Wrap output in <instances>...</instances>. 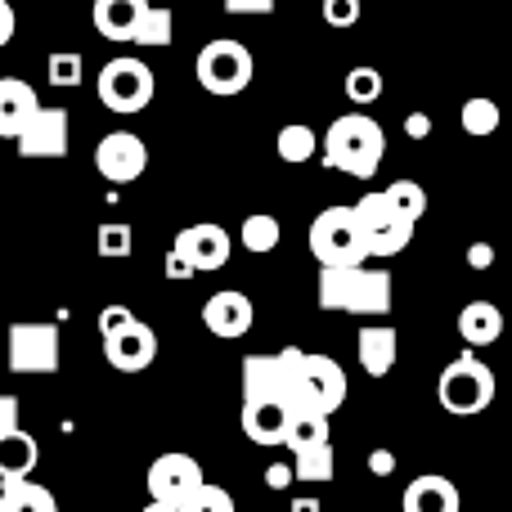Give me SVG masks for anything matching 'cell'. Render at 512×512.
<instances>
[{
    "instance_id": "obj_9",
    "label": "cell",
    "mask_w": 512,
    "mask_h": 512,
    "mask_svg": "<svg viewBox=\"0 0 512 512\" xmlns=\"http://www.w3.org/2000/svg\"><path fill=\"white\" fill-rule=\"evenodd\" d=\"M9 369L14 373H54L59 369V324L50 319H18L9 324Z\"/></svg>"
},
{
    "instance_id": "obj_34",
    "label": "cell",
    "mask_w": 512,
    "mask_h": 512,
    "mask_svg": "<svg viewBox=\"0 0 512 512\" xmlns=\"http://www.w3.org/2000/svg\"><path fill=\"white\" fill-rule=\"evenodd\" d=\"M95 248H99V256H131V248H135V234H131V225H122V221H108V225H99V234H95Z\"/></svg>"
},
{
    "instance_id": "obj_33",
    "label": "cell",
    "mask_w": 512,
    "mask_h": 512,
    "mask_svg": "<svg viewBox=\"0 0 512 512\" xmlns=\"http://www.w3.org/2000/svg\"><path fill=\"white\" fill-rule=\"evenodd\" d=\"M342 86H346V99H351V104H373V99L382 95V72L378 68H351Z\"/></svg>"
},
{
    "instance_id": "obj_45",
    "label": "cell",
    "mask_w": 512,
    "mask_h": 512,
    "mask_svg": "<svg viewBox=\"0 0 512 512\" xmlns=\"http://www.w3.org/2000/svg\"><path fill=\"white\" fill-rule=\"evenodd\" d=\"M167 279H194V265H189L185 256L167 252Z\"/></svg>"
},
{
    "instance_id": "obj_16",
    "label": "cell",
    "mask_w": 512,
    "mask_h": 512,
    "mask_svg": "<svg viewBox=\"0 0 512 512\" xmlns=\"http://www.w3.org/2000/svg\"><path fill=\"white\" fill-rule=\"evenodd\" d=\"M256 310L248 301V292L239 288H225V292H212V297L203 301V324L212 328L216 337H248Z\"/></svg>"
},
{
    "instance_id": "obj_24",
    "label": "cell",
    "mask_w": 512,
    "mask_h": 512,
    "mask_svg": "<svg viewBox=\"0 0 512 512\" xmlns=\"http://www.w3.org/2000/svg\"><path fill=\"white\" fill-rule=\"evenodd\" d=\"M0 512H59V499L36 481H0Z\"/></svg>"
},
{
    "instance_id": "obj_18",
    "label": "cell",
    "mask_w": 512,
    "mask_h": 512,
    "mask_svg": "<svg viewBox=\"0 0 512 512\" xmlns=\"http://www.w3.org/2000/svg\"><path fill=\"white\" fill-rule=\"evenodd\" d=\"M41 99L23 77H0V140H18L23 126L36 117Z\"/></svg>"
},
{
    "instance_id": "obj_20",
    "label": "cell",
    "mask_w": 512,
    "mask_h": 512,
    "mask_svg": "<svg viewBox=\"0 0 512 512\" xmlns=\"http://www.w3.org/2000/svg\"><path fill=\"white\" fill-rule=\"evenodd\" d=\"M292 409L279 400H243V432L252 445H283Z\"/></svg>"
},
{
    "instance_id": "obj_27",
    "label": "cell",
    "mask_w": 512,
    "mask_h": 512,
    "mask_svg": "<svg viewBox=\"0 0 512 512\" xmlns=\"http://www.w3.org/2000/svg\"><path fill=\"white\" fill-rule=\"evenodd\" d=\"M176 41V14L167 5H149L144 23L135 27V45H149V50H162V45Z\"/></svg>"
},
{
    "instance_id": "obj_7",
    "label": "cell",
    "mask_w": 512,
    "mask_h": 512,
    "mask_svg": "<svg viewBox=\"0 0 512 512\" xmlns=\"http://www.w3.org/2000/svg\"><path fill=\"white\" fill-rule=\"evenodd\" d=\"M292 400L297 409H319L333 414L346 400V373L333 355H315V351H297V369H292ZM292 409V414H297Z\"/></svg>"
},
{
    "instance_id": "obj_23",
    "label": "cell",
    "mask_w": 512,
    "mask_h": 512,
    "mask_svg": "<svg viewBox=\"0 0 512 512\" xmlns=\"http://www.w3.org/2000/svg\"><path fill=\"white\" fill-rule=\"evenodd\" d=\"M36 463H41V441H36L32 432H9L0 436V481H23L36 472Z\"/></svg>"
},
{
    "instance_id": "obj_43",
    "label": "cell",
    "mask_w": 512,
    "mask_h": 512,
    "mask_svg": "<svg viewBox=\"0 0 512 512\" xmlns=\"http://www.w3.org/2000/svg\"><path fill=\"white\" fill-rule=\"evenodd\" d=\"M14 27H18L14 5H9V0H0V50H5L9 41H14Z\"/></svg>"
},
{
    "instance_id": "obj_11",
    "label": "cell",
    "mask_w": 512,
    "mask_h": 512,
    "mask_svg": "<svg viewBox=\"0 0 512 512\" xmlns=\"http://www.w3.org/2000/svg\"><path fill=\"white\" fill-rule=\"evenodd\" d=\"M144 167H149V149H144L140 135L113 131L95 144V171L108 185H131V180L144 176Z\"/></svg>"
},
{
    "instance_id": "obj_41",
    "label": "cell",
    "mask_w": 512,
    "mask_h": 512,
    "mask_svg": "<svg viewBox=\"0 0 512 512\" xmlns=\"http://www.w3.org/2000/svg\"><path fill=\"white\" fill-rule=\"evenodd\" d=\"M405 135H409V140H427V135H432V117H427V113H409L405 117Z\"/></svg>"
},
{
    "instance_id": "obj_37",
    "label": "cell",
    "mask_w": 512,
    "mask_h": 512,
    "mask_svg": "<svg viewBox=\"0 0 512 512\" xmlns=\"http://www.w3.org/2000/svg\"><path fill=\"white\" fill-rule=\"evenodd\" d=\"M131 319H135L131 306H104V310H99V337H113L117 328H126Z\"/></svg>"
},
{
    "instance_id": "obj_21",
    "label": "cell",
    "mask_w": 512,
    "mask_h": 512,
    "mask_svg": "<svg viewBox=\"0 0 512 512\" xmlns=\"http://www.w3.org/2000/svg\"><path fill=\"white\" fill-rule=\"evenodd\" d=\"M400 508H405V512H459L463 508V495H459V486H454L450 477H436V472H427V477L409 481Z\"/></svg>"
},
{
    "instance_id": "obj_26",
    "label": "cell",
    "mask_w": 512,
    "mask_h": 512,
    "mask_svg": "<svg viewBox=\"0 0 512 512\" xmlns=\"http://www.w3.org/2000/svg\"><path fill=\"white\" fill-rule=\"evenodd\" d=\"M274 149H279L283 162H292V167H301V162H310L319 153V135L310 131L306 122H288L279 131V140H274Z\"/></svg>"
},
{
    "instance_id": "obj_40",
    "label": "cell",
    "mask_w": 512,
    "mask_h": 512,
    "mask_svg": "<svg viewBox=\"0 0 512 512\" xmlns=\"http://www.w3.org/2000/svg\"><path fill=\"white\" fill-rule=\"evenodd\" d=\"M292 481H297V472L283 468V463H270V468H265V486L270 490H288Z\"/></svg>"
},
{
    "instance_id": "obj_29",
    "label": "cell",
    "mask_w": 512,
    "mask_h": 512,
    "mask_svg": "<svg viewBox=\"0 0 512 512\" xmlns=\"http://www.w3.org/2000/svg\"><path fill=\"white\" fill-rule=\"evenodd\" d=\"M499 122H504V113H499L495 99L477 95V99H468V104H463V131H468L472 140H486V135H495Z\"/></svg>"
},
{
    "instance_id": "obj_4",
    "label": "cell",
    "mask_w": 512,
    "mask_h": 512,
    "mask_svg": "<svg viewBox=\"0 0 512 512\" xmlns=\"http://www.w3.org/2000/svg\"><path fill=\"white\" fill-rule=\"evenodd\" d=\"M310 256L319 265H364L369 261V239L355 207H324L310 221Z\"/></svg>"
},
{
    "instance_id": "obj_1",
    "label": "cell",
    "mask_w": 512,
    "mask_h": 512,
    "mask_svg": "<svg viewBox=\"0 0 512 512\" xmlns=\"http://www.w3.org/2000/svg\"><path fill=\"white\" fill-rule=\"evenodd\" d=\"M319 306L337 315H387L391 274L373 265H319Z\"/></svg>"
},
{
    "instance_id": "obj_30",
    "label": "cell",
    "mask_w": 512,
    "mask_h": 512,
    "mask_svg": "<svg viewBox=\"0 0 512 512\" xmlns=\"http://www.w3.org/2000/svg\"><path fill=\"white\" fill-rule=\"evenodd\" d=\"M382 194H387V203L396 207L405 221H414V225L423 221V212H427V189L418 185V180H391Z\"/></svg>"
},
{
    "instance_id": "obj_8",
    "label": "cell",
    "mask_w": 512,
    "mask_h": 512,
    "mask_svg": "<svg viewBox=\"0 0 512 512\" xmlns=\"http://www.w3.org/2000/svg\"><path fill=\"white\" fill-rule=\"evenodd\" d=\"M297 351L301 346H283L274 355H248L243 360V400H279V405L297 409V400H292Z\"/></svg>"
},
{
    "instance_id": "obj_17",
    "label": "cell",
    "mask_w": 512,
    "mask_h": 512,
    "mask_svg": "<svg viewBox=\"0 0 512 512\" xmlns=\"http://www.w3.org/2000/svg\"><path fill=\"white\" fill-rule=\"evenodd\" d=\"M144 14H149V0H95L90 5V23L104 41H135Z\"/></svg>"
},
{
    "instance_id": "obj_12",
    "label": "cell",
    "mask_w": 512,
    "mask_h": 512,
    "mask_svg": "<svg viewBox=\"0 0 512 512\" xmlns=\"http://www.w3.org/2000/svg\"><path fill=\"white\" fill-rule=\"evenodd\" d=\"M203 468H198V459L194 454H162V459H153V468H149V495L153 499H162V504H185L189 495H194L198 486H203Z\"/></svg>"
},
{
    "instance_id": "obj_14",
    "label": "cell",
    "mask_w": 512,
    "mask_h": 512,
    "mask_svg": "<svg viewBox=\"0 0 512 512\" xmlns=\"http://www.w3.org/2000/svg\"><path fill=\"white\" fill-rule=\"evenodd\" d=\"M104 360L117 373H140L158 360V333L144 319H131L126 328H117L113 337H104Z\"/></svg>"
},
{
    "instance_id": "obj_13",
    "label": "cell",
    "mask_w": 512,
    "mask_h": 512,
    "mask_svg": "<svg viewBox=\"0 0 512 512\" xmlns=\"http://www.w3.org/2000/svg\"><path fill=\"white\" fill-rule=\"evenodd\" d=\"M176 256H185L189 265H194V274H212V270H225L230 265V234L221 230V225L203 221V225H189V230L176 234V248H171Z\"/></svg>"
},
{
    "instance_id": "obj_3",
    "label": "cell",
    "mask_w": 512,
    "mask_h": 512,
    "mask_svg": "<svg viewBox=\"0 0 512 512\" xmlns=\"http://www.w3.org/2000/svg\"><path fill=\"white\" fill-rule=\"evenodd\" d=\"M436 400L445 414L454 418H472L481 409L495 405V369L486 360H477L472 351H463L459 360L445 364L441 382H436Z\"/></svg>"
},
{
    "instance_id": "obj_22",
    "label": "cell",
    "mask_w": 512,
    "mask_h": 512,
    "mask_svg": "<svg viewBox=\"0 0 512 512\" xmlns=\"http://www.w3.org/2000/svg\"><path fill=\"white\" fill-rule=\"evenodd\" d=\"M459 337L477 351V346H495L504 337V310L495 301H468L459 310Z\"/></svg>"
},
{
    "instance_id": "obj_44",
    "label": "cell",
    "mask_w": 512,
    "mask_h": 512,
    "mask_svg": "<svg viewBox=\"0 0 512 512\" xmlns=\"http://www.w3.org/2000/svg\"><path fill=\"white\" fill-rule=\"evenodd\" d=\"M468 265H472V270H490V265H495V248H490V243H472V248H468Z\"/></svg>"
},
{
    "instance_id": "obj_19",
    "label": "cell",
    "mask_w": 512,
    "mask_h": 512,
    "mask_svg": "<svg viewBox=\"0 0 512 512\" xmlns=\"http://www.w3.org/2000/svg\"><path fill=\"white\" fill-rule=\"evenodd\" d=\"M355 355H360V369L369 373V378H387V373L396 369V355H400L396 328H387V324L360 328V337H355Z\"/></svg>"
},
{
    "instance_id": "obj_32",
    "label": "cell",
    "mask_w": 512,
    "mask_h": 512,
    "mask_svg": "<svg viewBox=\"0 0 512 512\" xmlns=\"http://www.w3.org/2000/svg\"><path fill=\"white\" fill-rule=\"evenodd\" d=\"M180 512H239V508H234V495L225 486H212V481H203V486H198L194 495L180 504Z\"/></svg>"
},
{
    "instance_id": "obj_39",
    "label": "cell",
    "mask_w": 512,
    "mask_h": 512,
    "mask_svg": "<svg viewBox=\"0 0 512 512\" xmlns=\"http://www.w3.org/2000/svg\"><path fill=\"white\" fill-rule=\"evenodd\" d=\"M221 5H225V14L243 18V14H270L274 0H221Z\"/></svg>"
},
{
    "instance_id": "obj_36",
    "label": "cell",
    "mask_w": 512,
    "mask_h": 512,
    "mask_svg": "<svg viewBox=\"0 0 512 512\" xmlns=\"http://www.w3.org/2000/svg\"><path fill=\"white\" fill-rule=\"evenodd\" d=\"M324 23L328 27H355L360 23V0H324Z\"/></svg>"
},
{
    "instance_id": "obj_5",
    "label": "cell",
    "mask_w": 512,
    "mask_h": 512,
    "mask_svg": "<svg viewBox=\"0 0 512 512\" xmlns=\"http://www.w3.org/2000/svg\"><path fill=\"white\" fill-rule=\"evenodd\" d=\"M99 104L108 108V113H144V108L153 104V95H158V81H153V68L144 59H131V54H122V59L104 63L99 68Z\"/></svg>"
},
{
    "instance_id": "obj_46",
    "label": "cell",
    "mask_w": 512,
    "mask_h": 512,
    "mask_svg": "<svg viewBox=\"0 0 512 512\" xmlns=\"http://www.w3.org/2000/svg\"><path fill=\"white\" fill-rule=\"evenodd\" d=\"M292 512H319V499H292Z\"/></svg>"
},
{
    "instance_id": "obj_35",
    "label": "cell",
    "mask_w": 512,
    "mask_h": 512,
    "mask_svg": "<svg viewBox=\"0 0 512 512\" xmlns=\"http://www.w3.org/2000/svg\"><path fill=\"white\" fill-rule=\"evenodd\" d=\"M45 77H50V86H81V54L72 50V54H63V50H54L50 54V63H45Z\"/></svg>"
},
{
    "instance_id": "obj_38",
    "label": "cell",
    "mask_w": 512,
    "mask_h": 512,
    "mask_svg": "<svg viewBox=\"0 0 512 512\" xmlns=\"http://www.w3.org/2000/svg\"><path fill=\"white\" fill-rule=\"evenodd\" d=\"M18 396H9V391H0V436H9V432H18Z\"/></svg>"
},
{
    "instance_id": "obj_28",
    "label": "cell",
    "mask_w": 512,
    "mask_h": 512,
    "mask_svg": "<svg viewBox=\"0 0 512 512\" xmlns=\"http://www.w3.org/2000/svg\"><path fill=\"white\" fill-rule=\"evenodd\" d=\"M239 239H243V248H248V252H256V256H265V252H274V248H279L283 230H279V221H274V216H270V212H252V216H248V221H243Z\"/></svg>"
},
{
    "instance_id": "obj_15",
    "label": "cell",
    "mask_w": 512,
    "mask_h": 512,
    "mask_svg": "<svg viewBox=\"0 0 512 512\" xmlns=\"http://www.w3.org/2000/svg\"><path fill=\"white\" fill-rule=\"evenodd\" d=\"M14 144H18V158H63L68 153V113L41 104Z\"/></svg>"
},
{
    "instance_id": "obj_2",
    "label": "cell",
    "mask_w": 512,
    "mask_h": 512,
    "mask_svg": "<svg viewBox=\"0 0 512 512\" xmlns=\"http://www.w3.org/2000/svg\"><path fill=\"white\" fill-rule=\"evenodd\" d=\"M382 153H387V131L364 113L337 117L324 135V162L333 171H342V176L373 180L382 167Z\"/></svg>"
},
{
    "instance_id": "obj_25",
    "label": "cell",
    "mask_w": 512,
    "mask_h": 512,
    "mask_svg": "<svg viewBox=\"0 0 512 512\" xmlns=\"http://www.w3.org/2000/svg\"><path fill=\"white\" fill-rule=\"evenodd\" d=\"M283 445H288L292 454L310 450V445H328V414H319V409H297V414L288 418Z\"/></svg>"
},
{
    "instance_id": "obj_10",
    "label": "cell",
    "mask_w": 512,
    "mask_h": 512,
    "mask_svg": "<svg viewBox=\"0 0 512 512\" xmlns=\"http://www.w3.org/2000/svg\"><path fill=\"white\" fill-rule=\"evenodd\" d=\"M355 212H360L364 239H369V256H400L409 248V239H414V221H405V216L387 203L382 189L378 194H364L360 203H355Z\"/></svg>"
},
{
    "instance_id": "obj_31",
    "label": "cell",
    "mask_w": 512,
    "mask_h": 512,
    "mask_svg": "<svg viewBox=\"0 0 512 512\" xmlns=\"http://www.w3.org/2000/svg\"><path fill=\"white\" fill-rule=\"evenodd\" d=\"M292 472H297V481H333V441L328 445H310V450L292 454Z\"/></svg>"
},
{
    "instance_id": "obj_42",
    "label": "cell",
    "mask_w": 512,
    "mask_h": 512,
    "mask_svg": "<svg viewBox=\"0 0 512 512\" xmlns=\"http://www.w3.org/2000/svg\"><path fill=\"white\" fill-rule=\"evenodd\" d=\"M369 472H373V477H391V472H396V454H391V450H373L369 454Z\"/></svg>"
},
{
    "instance_id": "obj_47",
    "label": "cell",
    "mask_w": 512,
    "mask_h": 512,
    "mask_svg": "<svg viewBox=\"0 0 512 512\" xmlns=\"http://www.w3.org/2000/svg\"><path fill=\"white\" fill-rule=\"evenodd\" d=\"M140 512H180L176 504H162V499H149V508H140Z\"/></svg>"
},
{
    "instance_id": "obj_6",
    "label": "cell",
    "mask_w": 512,
    "mask_h": 512,
    "mask_svg": "<svg viewBox=\"0 0 512 512\" xmlns=\"http://www.w3.org/2000/svg\"><path fill=\"white\" fill-rule=\"evenodd\" d=\"M252 50L243 41H230V36H216L198 50L194 59V77L207 95H239V90L252 86Z\"/></svg>"
}]
</instances>
